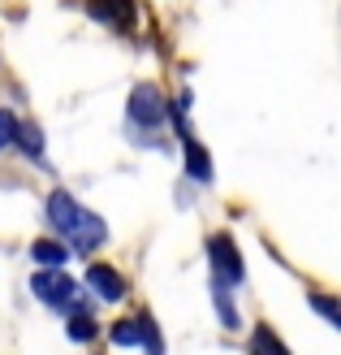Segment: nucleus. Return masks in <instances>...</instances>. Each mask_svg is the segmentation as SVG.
Masks as SVG:
<instances>
[{"label": "nucleus", "mask_w": 341, "mask_h": 355, "mask_svg": "<svg viewBox=\"0 0 341 355\" xmlns=\"http://www.w3.org/2000/svg\"><path fill=\"white\" fill-rule=\"evenodd\" d=\"M208 260H212V269H216V282H225V286H238V282L246 277L238 243H233L229 234H212L208 239Z\"/></svg>", "instance_id": "nucleus-1"}, {"label": "nucleus", "mask_w": 341, "mask_h": 355, "mask_svg": "<svg viewBox=\"0 0 341 355\" xmlns=\"http://www.w3.org/2000/svg\"><path fill=\"white\" fill-rule=\"evenodd\" d=\"M30 291H35V299L39 304H48V308H69L78 299V286L69 282L61 269H39L30 277Z\"/></svg>", "instance_id": "nucleus-2"}, {"label": "nucleus", "mask_w": 341, "mask_h": 355, "mask_svg": "<svg viewBox=\"0 0 341 355\" xmlns=\"http://www.w3.org/2000/svg\"><path fill=\"white\" fill-rule=\"evenodd\" d=\"M130 121L142 130H151V126L165 121V96H160L156 83H138L130 92Z\"/></svg>", "instance_id": "nucleus-3"}, {"label": "nucleus", "mask_w": 341, "mask_h": 355, "mask_svg": "<svg viewBox=\"0 0 341 355\" xmlns=\"http://www.w3.org/2000/svg\"><path fill=\"white\" fill-rule=\"evenodd\" d=\"M69 252H78V256H86V252H95V247L104 243V239H109V225H104L100 217H95V212H78V221H74V230H69Z\"/></svg>", "instance_id": "nucleus-4"}, {"label": "nucleus", "mask_w": 341, "mask_h": 355, "mask_svg": "<svg viewBox=\"0 0 341 355\" xmlns=\"http://www.w3.org/2000/svg\"><path fill=\"white\" fill-rule=\"evenodd\" d=\"M78 212H82V204H78L69 191H52V195H48V221H52V230H57L61 239L69 234V230H74Z\"/></svg>", "instance_id": "nucleus-5"}, {"label": "nucleus", "mask_w": 341, "mask_h": 355, "mask_svg": "<svg viewBox=\"0 0 341 355\" xmlns=\"http://www.w3.org/2000/svg\"><path fill=\"white\" fill-rule=\"evenodd\" d=\"M86 286H91L100 299H109V304L125 299V277L113 269V264H91V269H86Z\"/></svg>", "instance_id": "nucleus-6"}, {"label": "nucleus", "mask_w": 341, "mask_h": 355, "mask_svg": "<svg viewBox=\"0 0 341 355\" xmlns=\"http://www.w3.org/2000/svg\"><path fill=\"white\" fill-rule=\"evenodd\" d=\"M74 256L65 243H57V239H35L30 243V260L39 264V269H61V264Z\"/></svg>", "instance_id": "nucleus-7"}, {"label": "nucleus", "mask_w": 341, "mask_h": 355, "mask_svg": "<svg viewBox=\"0 0 341 355\" xmlns=\"http://www.w3.org/2000/svg\"><path fill=\"white\" fill-rule=\"evenodd\" d=\"M186 173L194 178V182H212V161H208L203 144H194L190 135H186Z\"/></svg>", "instance_id": "nucleus-8"}, {"label": "nucleus", "mask_w": 341, "mask_h": 355, "mask_svg": "<svg viewBox=\"0 0 341 355\" xmlns=\"http://www.w3.org/2000/svg\"><path fill=\"white\" fill-rule=\"evenodd\" d=\"M17 148H22L30 161H39L44 156V130L35 126V121H17Z\"/></svg>", "instance_id": "nucleus-9"}, {"label": "nucleus", "mask_w": 341, "mask_h": 355, "mask_svg": "<svg viewBox=\"0 0 341 355\" xmlns=\"http://www.w3.org/2000/svg\"><path fill=\"white\" fill-rule=\"evenodd\" d=\"M91 13L100 22H125V17L134 13V5L130 0H91Z\"/></svg>", "instance_id": "nucleus-10"}, {"label": "nucleus", "mask_w": 341, "mask_h": 355, "mask_svg": "<svg viewBox=\"0 0 341 355\" xmlns=\"http://www.w3.org/2000/svg\"><path fill=\"white\" fill-rule=\"evenodd\" d=\"M307 299H311V308H315L320 316H324V321H329L333 329H341V299H337V295H324V291H311Z\"/></svg>", "instance_id": "nucleus-11"}, {"label": "nucleus", "mask_w": 341, "mask_h": 355, "mask_svg": "<svg viewBox=\"0 0 341 355\" xmlns=\"http://www.w3.org/2000/svg\"><path fill=\"white\" fill-rule=\"evenodd\" d=\"M250 351H255V355H290V351H285V343L268 325H259L255 334H250Z\"/></svg>", "instance_id": "nucleus-12"}, {"label": "nucleus", "mask_w": 341, "mask_h": 355, "mask_svg": "<svg viewBox=\"0 0 341 355\" xmlns=\"http://www.w3.org/2000/svg\"><path fill=\"white\" fill-rule=\"evenodd\" d=\"M109 338H113L117 347H142V325H138V321H117V325L109 329Z\"/></svg>", "instance_id": "nucleus-13"}, {"label": "nucleus", "mask_w": 341, "mask_h": 355, "mask_svg": "<svg viewBox=\"0 0 341 355\" xmlns=\"http://www.w3.org/2000/svg\"><path fill=\"white\" fill-rule=\"evenodd\" d=\"M65 334H69L74 343H91V338H95V321H91L86 312H74V316H69V325H65Z\"/></svg>", "instance_id": "nucleus-14"}, {"label": "nucleus", "mask_w": 341, "mask_h": 355, "mask_svg": "<svg viewBox=\"0 0 341 355\" xmlns=\"http://www.w3.org/2000/svg\"><path fill=\"white\" fill-rule=\"evenodd\" d=\"M212 299H216V308H221V321H225V329H238V312H233L229 295H225V282H216V286H212Z\"/></svg>", "instance_id": "nucleus-15"}, {"label": "nucleus", "mask_w": 341, "mask_h": 355, "mask_svg": "<svg viewBox=\"0 0 341 355\" xmlns=\"http://www.w3.org/2000/svg\"><path fill=\"white\" fill-rule=\"evenodd\" d=\"M138 325H142V347H147V355H165V343H160L151 316H138Z\"/></svg>", "instance_id": "nucleus-16"}, {"label": "nucleus", "mask_w": 341, "mask_h": 355, "mask_svg": "<svg viewBox=\"0 0 341 355\" xmlns=\"http://www.w3.org/2000/svg\"><path fill=\"white\" fill-rule=\"evenodd\" d=\"M17 144V117L9 109H0V152Z\"/></svg>", "instance_id": "nucleus-17"}]
</instances>
